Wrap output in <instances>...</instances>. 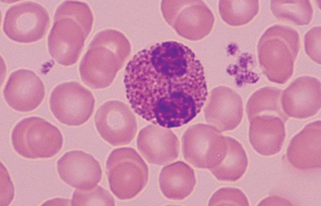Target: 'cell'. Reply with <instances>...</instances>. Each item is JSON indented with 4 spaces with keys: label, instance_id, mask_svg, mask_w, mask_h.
I'll return each mask as SVG.
<instances>
[{
    "label": "cell",
    "instance_id": "cell-1",
    "mask_svg": "<svg viewBox=\"0 0 321 206\" xmlns=\"http://www.w3.org/2000/svg\"><path fill=\"white\" fill-rule=\"evenodd\" d=\"M124 83L134 112L167 129L191 121L207 96L200 60L189 47L174 41L158 43L138 52L126 66Z\"/></svg>",
    "mask_w": 321,
    "mask_h": 206
},
{
    "label": "cell",
    "instance_id": "cell-15",
    "mask_svg": "<svg viewBox=\"0 0 321 206\" xmlns=\"http://www.w3.org/2000/svg\"><path fill=\"white\" fill-rule=\"evenodd\" d=\"M137 147L148 162L163 165L177 159L179 142L171 130L150 125L139 132Z\"/></svg>",
    "mask_w": 321,
    "mask_h": 206
},
{
    "label": "cell",
    "instance_id": "cell-18",
    "mask_svg": "<svg viewBox=\"0 0 321 206\" xmlns=\"http://www.w3.org/2000/svg\"><path fill=\"white\" fill-rule=\"evenodd\" d=\"M195 184L193 169L182 161L164 167L159 176L160 187L162 194L171 200L185 198L192 193Z\"/></svg>",
    "mask_w": 321,
    "mask_h": 206
},
{
    "label": "cell",
    "instance_id": "cell-13",
    "mask_svg": "<svg viewBox=\"0 0 321 206\" xmlns=\"http://www.w3.org/2000/svg\"><path fill=\"white\" fill-rule=\"evenodd\" d=\"M57 170L64 183L76 189L91 188L102 177L98 161L90 154L79 150L67 152L61 156L57 163Z\"/></svg>",
    "mask_w": 321,
    "mask_h": 206
},
{
    "label": "cell",
    "instance_id": "cell-10",
    "mask_svg": "<svg viewBox=\"0 0 321 206\" xmlns=\"http://www.w3.org/2000/svg\"><path fill=\"white\" fill-rule=\"evenodd\" d=\"M96 129L102 138L114 146L129 144L136 136L137 124L129 107L118 100L101 105L95 115Z\"/></svg>",
    "mask_w": 321,
    "mask_h": 206
},
{
    "label": "cell",
    "instance_id": "cell-11",
    "mask_svg": "<svg viewBox=\"0 0 321 206\" xmlns=\"http://www.w3.org/2000/svg\"><path fill=\"white\" fill-rule=\"evenodd\" d=\"M45 90L41 79L33 71L21 69L12 72L3 90L4 98L14 110L27 112L41 103Z\"/></svg>",
    "mask_w": 321,
    "mask_h": 206
},
{
    "label": "cell",
    "instance_id": "cell-9",
    "mask_svg": "<svg viewBox=\"0 0 321 206\" xmlns=\"http://www.w3.org/2000/svg\"><path fill=\"white\" fill-rule=\"evenodd\" d=\"M50 26L47 10L33 1L20 2L7 10L3 23L4 33L11 39L23 43L42 38Z\"/></svg>",
    "mask_w": 321,
    "mask_h": 206
},
{
    "label": "cell",
    "instance_id": "cell-7",
    "mask_svg": "<svg viewBox=\"0 0 321 206\" xmlns=\"http://www.w3.org/2000/svg\"><path fill=\"white\" fill-rule=\"evenodd\" d=\"M50 110L61 123L78 126L91 116L95 105L92 93L80 83L67 82L56 86L50 98Z\"/></svg>",
    "mask_w": 321,
    "mask_h": 206
},
{
    "label": "cell",
    "instance_id": "cell-19",
    "mask_svg": "<svg viewBox=\"0 0 321 206\" xmlns=\"http://www.w3.org/2000/svg\"><path fill=\"white\" fill-rule=\"evenodd\" d=\"M227 149L222 161L209 169L221 181L234 182L244 173L248 166L246 152L242 145L232 138L225 137Z\"/></svg>",
    "mask_w": 321,
    "mask_h": 206
},
{
    "label": "cell",
    "instance_id": "cell-25",
    "mask_svg": "<svg viewBox=\"0 0 321 206\" xmlns=\"http://www.w3.org/2000/svg\"><path fill=\"white\" fill-rule=\"evenodd\" d=\"M304 48L307 55L321 64V27H314L304 36Z\"/></svg>",
    "mask_w": 321,
    "mask_h": 206
},
{
    "label": "cell",
    "instance_id": "cell-2",
    "mask_svg": "<svg viewBox=\"0 0 321 206\" xmlns=\"http://www.w3.org/2000/svg\"><path fill=\"white\" fill-rule=\"evenodd\" d=\"M93 21L92 12L85 2L67 0L59 5L48 37L51 56L63 66L75 64L91 32Z\"/></svg>",
    "mask_w": 321,
    "mask_h": 206
},
{
    "label": "cell",
    "instance_id": "cell-16",
    "mask_svg": "<svg viewBox=\"0 0 321 206\" xmlns=\"http://www.w3.org/2000/svg\"><path fill=\"white\" fill-rule=\"evenodd\" d=\"M321 121L307 125L290 141L286 152L288 162L300 170L321 168Z\"/></svg>",
    "mask_w": 321,
    "mask_h": 206
},
{
    "label": "cell",
    "instance_id": "cell-26",
    "mask_svg": "<svg viewBox=\"0 0 321 206\" xmlns=\"http://www.w3.org/2000/svg\"><path fill=\"white\" fill-rule=\"evenodd\" d=\"M0 206H8L13 199L14 188L8 171L2 163L0 166Z\"/></svg>",
    "mask_w": 321,
    "mask_h": 206
},
{
    "label": "cell",
    "instance_id": "cell-4",
    "mask_svg": "<svg viewBox=\"0 0 321 206\" xmlns=\"http://www.w3.org/2000/svg\"><path fill=\"white\" fill-rule=\"evenodd\" d=\"M300 49V36L283 25L268 28L261 37L258 53L261 67L271 82L283 84L291 78Z\"/></svg>",
    "mask_w": 321,
    "mask_h": 206
},
{
    "label": "cell",
    "instance_id": "cell-3",
    "mask_svg": "<svg viewBox=\"0 0 321 206\" xmlns=\"http://www.w3.org/2000/svg\"><path fill=\"white\" fill-rule=\"evenodd\" d=\"M131 52L130 43L120 32L105 29L91 40L79 71L83 82L92 89L108 87L124 65Z\"/></svg>",
    "mask_w": 321,
    "mask_h": 206
},
{
    "label": "cell",
    "instance_id": "cell-20",
    "mask_svg": "<svg viewBox=\"0 0 321 206\" xmlns=\"http://www.w3.org/2000/svg\"><path fill=\"white\" fill-rule=\"evenodd\" d=\"M282 91L267 86L255 92L249 98L246 106L249 120L261 115L278 116L284 122L287 119L281 105Z\"/></svg>",
    "mask_w": 321,
    "mask_h": 206
},
{
    "label": "cell",
    "instance_id": "cell-21",
    "mask_svg": "<svg viewBox=\"0 0 321 206\" xmlns=\"http://www.w3.org/2000/svg\"><path fill=\"white\" fill-rule=\"evenodd\" d=\"M270 8L278 19L289 21L297 25L310 23L313 9L309 0H272Z\"/></svg>",
    "mask_w": 321,
    "mask_h": 206
},
{
    "label": "cell",
    "instance_id": "cell-28",
    "mask_svg": "<svg viewBox=\"0 0 321 206\" xmlns=\"http://www.w3.org/2000/svg\"><path fill=\"white\" fill-rule=\"evenodd\" d=\"M68 199L62 198H56L53 200H49L46 202L42 205L44 206H52V205H61V206H70L71 201Z\"/></svg>",
    "mask_w": 321,
    "mask_h": 206
},
{
    "label": "cell",
    "instance_id": "cell-12",
    "mask_svg": "<svg viewBox=\"0 0 321 206\" xmlns=\"http://www.w3.org/2000/svg\"><path fill=\"white\" fill-rule=\"evenodd\" d=\"M321 82L309 76L299 77L282 93L281 105L290 117L304 119L315 115L321 108Z\"/></svg>",
    "mask_w": 321,
    "mask_h": 206
},
{
    "label": "cell",
    "instance_id": "cell-17",
    "mask_svg": "<svg viewBox=\"0 0 321 206\" xmlns=\"http://www.w3.org/2000/svg\"><path fill=\"white\" fill-rule=\"evenodd\" d=\"M249 120V140L254 149L264 156L278 153L285 137V122L272 115L255 116Z\"/></svg>",
    "mask_w": 321,
    "mask_h": 206
},
{
    "label": "cell",
    "instance_id": "cell-14",
    "mask_svg": "<svg viewBox=\"0 0 321 206\" xmlns=\"http://www.w3.org/2000/svg\"><path fill=\"white\" fill-rule=\"evenodd\" d=\"M204 113L206 121L219 131L232 130L242 119L241 98L228 87L216 88L211 94Z\"/></svg>",
    "mask_w": 321,
    "mask_h": 206
},
{
    "label": "cell",
    "instance_id": "cell-8",
    "mask_svg": "<svg viewBox=\"0 0 321 206\" xmlns=\"http://www.w3.org/2000/svg\"><path fill=\"white\" fill-rule=\"evenodd\" d=\"M226 149L225 137L212 126H193L183 136L184 157L195 168L209 169L215 167L224 157Z\"/></svg>",
    "mask_w": 321,
    "mask_h": 206
},
{
    "label": "cell",
    "instance_id": "cell-5",
    "mask_svg": "<svg viewBox=\"0 0 321 206\" xmlns=\"http://www.w3.org/2000/svg\"><path fill=\"white\" fill-rule=\"evenodd\" d=\"M11 142L15 151L28 159L49 158L61 149L63 139L60 130L45 119L31 116L14 127Z\"/></svg>",
    "mask_w": 321,
    "mask_h": 206
},
{
    "label": "cell",
    "instance_id": "cell-23",
    "mask_svg": "<svg viewBox=\"0 0 321 206\" xmlns=\"http://www.w3.org/2000/svg\"><path fill=\"white\" fill-rule=\"evenodd\" d=\"M72 206H115L112 195L103 187L96 185L91 188L76 189L71 200Z\"/></svg>",
    "mask_w": 321,
    "mask_h": 206
},
{
    "label": "cell",
    "instance_id": "cell-22",
    "mask_svg": "<svg viewBox=\"0 0 321 206\" xmlns=\"http://www.w3.org/2000/svg\"><path fill=\"white\" fill-rule=\"evenodd\" d=\"M259 10V0H220L219 2V12L222 19L232 26L249 22Z\"/></svg>",
    "mask_w": 321,
    "mask_h": 206
},
{
    "label": "cell",
    "instance_id": "cell-6",
    "mask_svg": "<svg viewBox=\"0 0 321 206\" xmlns=\"http://www.w3.org/2000/svg\"><path fill=\"white\" fill-rule=\"evenodd\" d=\"M106 168L110 189L121 200L136 196L145 187L148 180L147 165L131 148L113 150L107 158Z\"/></svg>",
    "mask_w": 321,
    "mask_h": 206
},
{
    "label": "cell",
    "instance_id": "cell-24",
    "mask_svg": "<svg viewBox=\"0 0 321 206\" xmlns=\"http://www.w3.org/2000/svg\"><path fill=\"white\" fill-rule=\"evenodd\" d=\"M209 206H249L248 199L240 189L223 187L218 190L211 198Z\"/></svg>",
    "mask_w": 321,
    "mask_h": 206
},
{
    "label": "cell",
    "instance_id": "cell-27",
    "mask_svg": "<svg viewBox=\"0 0 321 206\" xmlns=\"http://www.w3.org/2000/svg\"><path fill=\"white\" fill-rule=\"evenodd\" d=\"M289 206L292 205L289 201L279 196H271L263 200L259 206Z\"/></svg>",
    "mask_w": 321,
    "mask_h": 206
}]
</instances>
